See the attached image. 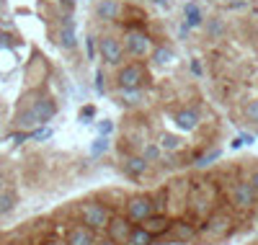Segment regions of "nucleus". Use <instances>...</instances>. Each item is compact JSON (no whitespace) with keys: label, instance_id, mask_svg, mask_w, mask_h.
<instances>
[{"label":"nucleus","instance_id":"f257e3e1","mask_svg":"<svg viewBox=\"0 0 258 245\" xmlns=\"http://www.w3.org/2000/svg\"><path fill=\"white\" fill-rule=\"evenodd\" d=\"M80 220L88 230L98 232V230H106L108 220H111V212H108L106 204H101V202H88V204H83V209H80Z\"/></svg>","mask_w":258,"mask_h":245},{"label":"nucleus","instance_id":"f03ea898","mask_svg":"<svg viewBox=\"0 0 258 245\" xmlns=\"http://www.w3.org/2000/svg\"><path fill=\"white\" fill-rule=\"evenodd\" d=\"M155 209H158V206H155V202H152L150 196H132L124 204V217L134 225V222L150 220V217L155 214Z\"/></svg>","mask_w":258,"mask_h":245},{"label":"nucleus","instance_id":"7ed1b4c3","mask_svg":"<svg viewBox=\"0 0 258 245\" xmlns=\"http://www.w3.org/2000/svg\"><path fill=\"white\" fill-rule=\"evenodd\" d=\"M122 44H124V52L132 54V57H137V60H142V57H147V54L152 52V44H150V39H147V34L137 31V29H129L124 34Z\"/></svg>","mask_w":258,"mask_h":245},{"label":"nucleus","instance_id":"20e7f679","mask_svg":"<svg viewBox=\"0 0 258 245\" xmlns=\"http://www.w3.org/2000/svg\"><path fill=\"white\" fill-rule=\"evenodd\" d=\"M142 78H145L142 67L137 62H132V65H124L116 72V85H119V90H137L142 83Z\"/></svg>","mask_w":258,"mask_h":245},{"label":"nucleus","instance_id":"39448f33","mask_svg":"<svg viewBox=\"0 0 258 245\" xmlns=\"http://www.w3.org/2000/svg\"><path fill=\"white\" fill-rule=\"evenodd\" d=\"M98 47H101V57H104L106 65H119V62H122V57H124V44H122V39L106 34V36H101Z\"/></svg>","mask_w":258,"mask_h":245},{"label":"nucleus","instance_id":"423d86ee","mask_svg":"<svg viewBox=\"0 0 258 245\" xmlns=\"http://www.w3.org/2000/svg\"><path fill=\"white\" fill-rule=\"evenodd\" d=\"M230 202H233L237 209H253L256 194H253V188L248 186V181H237V184L230 186Z\"/></svg>","mask_w":258,"mask_h":245},{"label":"nucleus","instance_id":"0eeeda50","mask_svg":"<svg viewBox=\"0 0 258 245\" xmlns=\"http://www.w3.org/2000/svg\"><path fill=\"white\" fill-rule=\"evenodd\" d=\"M132 230H134V225L127 220V217H111L108 220V225H106V238H111V240H116L119 245L122 243H127L129 240V235H132Z\"/></svg>","mask_w":258,"mask_h":245},{"label":"nucleus","instance_id":"6e6552de","mask_svg":"<svg viewBox=\"0 0 258 245\" xmlns=\"http://www.w3.org/2000/svg\"><path fill=\"white\" fill-rule=\"evenodd\" d=\"M29 108H31V114L36 116V122L47 124L49 119H54V114H57V101L49 98V96H42V98H36Z\"/></svg>","mask_w":258,"mask_h":245},{"label":"nucleus","instance_id":"1a4fd4ad","mask_svg":"<svg viewBox=\"0 0 258 245\" xmlns=\"http://www.w3.org/2000/svg\"><path fill=\"white\" fill-rule=\"evenodd\" d=\"M57 39H60V47H62V49H67V52H70V49H75V44H78V39H75V23H72V18H70V16H64V18H62Z\"/></svg>","mask_w":258,"mask_h":245},{"label":"nucleus","instance_id":"9d476101","mask_svg":"<svg viewBox=\"0 0 258 245\" xmlns=\"http://www.w3.org/2000/svg\"><path fill=\"white\" fill-rule=\"evenodd\" d=\"M124 173L129 176V178H140V176H145L147 173V168H150V163H147L142 155H132V158H127L124 160Z\"/></svg>","mask_w":258,"mask_h":245},{"label":"nucleus","instance_id":"9b49d317","mask_svg":"<svg viewBox=\"0 0 258 245\" xmlns=\"http://www.w3.org/2000/svg\"><path fill=\"white\" fill-rule=\"evenodd\" d=\"M96 232L88 227H72L67 232V245H96Z\"/></svg>","mask_w":258,"mask_h":245},{"label":"nucleus","instance_id":"f8f14e48","mask_svg":"<svg viewBox=\"0 0 258 245\" xmlns=\"http://www.w3.org/2000/svg\"><path fill=\"white\" fill-rule=\"evenodd\" d=\"M93 13H96L98 21H116L119 5H116V0H98L96 8H93Z\"/></svg>","mask_w":258,"mask_h":245},{"label":"nucleus","instance_id":"ddd939ff","mask_svg":"<svg viewBox=\"0 0 258 245\" xmlns=\"http://www.w3.org/2000/svg\"><path fill=\"white\" fill-rule=\"evenodd\" d=\"M183 23H186L189 29H199V26L204 23V11H201L196 3H189L183 8Z\"/></svg>","mask_w":258,"mask_h":245},{"label":"nucleus","instance_id":"4468645a","mask_svg":"<svg viewBox=\"0 0 258 245\" xmlns=\"http://www.w3.org/2000/svg\"><path fill=\"white\" fill-rule=\"evenodd\" d=\"M176 124L181 126V129H196V124H199V111L196 108H181V111L176 114Z\"/></svg>","mask_w":258,"mask_h":245},{"label":"nucleus","instance_id":"2eb2a0df","mask_svg":"<svg viewBox=\"0 0 258 245\" xmlns=\"http://www.w3.org/2000/svg\"><path fill=\"white\" fill-rule=\"evenodd\" d=\"M147 222V232H150V235H165V232H171V225L173 222H168V220H165V217H150V220H145Z\"/></svg>","mask_w":258,"mask_h":245},{"label":"nucleus","instance_id":"dca6fc26","mask_svg":"<svg viewBox=\"0 0 258 245\" xmlns=\"http://www.w3.org/2000/svg\"><path fill=\"white\" fill-rule=\"evenodd\" d=\"M227 31V23H225V18H219V16H212L209 21H207V36L209 39H219V36H225Z\"/></svg>","mask_w":258,"mask_h":245},{"label":"nucleus","instance_id":"f3484780","mask_svg":"<svg viewBox=\"0 0 258 245\" xmlns=\"http://www.w3.org/2000/svg\"><path fill=\"white\" fill-rule=\"evenodd\" d=\"M124 245H152V235L147 232L145 227H134L132 235H129V240Z\"/></svg>","mask_w":258,"mask_h":245},{"label":"nucleus","instance_id":"a211bd4d","mask_svg":"<svg viewBox=\"0 0 258 245\" xmlns=\"http://www.w3.org/2000/svg\"><path fill=\"white\" fill-rule=\"evenodd\" d=\"M16 204H18V199L13 191H0V217L11 214L16 209Z\"/></svg>","mask_w":258,"mask_h":245},{"label":"nucleus","instance_id":"6ab92c4d","mask_svg":"<svg viewBox=\"0 0 258 245\" xmlns=\"http://www.w3.org/2000/svg\"><path fill=\"white\" fill-rule=\"evenodd\" d=\"M142 158L152 165V163H158V160L163 158V147H160L158 142H145V147H142Z\"/></svg>","mask_w":258,"mask_h":245},{"label":"nucleus","instance_id":"aec40b11","mask_svg":"<svg viewBox=\"0 0 258 245\" xmlns=\"http://www.w3.org/2000/svg\"><path fill=\"white\" fill-rule=\"evenodd\" d=\"M171 232L176 235L178 240H191V238H196V230H194L191 225H186V222H173V225H171Z\"/></svg>","mask_w":258,"mask_h":245},{"label":"nucleus","instance_id":"412c9836","mask_svg":"<svg viewBox=\"0 0 258 245\" xmlns=\"http://www.w3.org/2000/svg\"><path fill=\"white\" fill-rule=\"evenodd\" d=\"M16 126H21V129H34V126H39V122H36V116L31 114V108H26V111H21L16 116Z\"/></svg>","mask_w":258,"mask_h":245},{"label":"nucleus","instance_id":"4be33fe9","mask_svg":"<svg viewBox=\"0 0 258 245\" xmlns=\"http://www.w3.org/2000/svg\"><path fill=\"white\" fill-rule=\"evenodd\" d=\"M227 225H230L227 217H222V214H219V217H212V220L204 225V232H225Z\"/></svg>","mask_w":258,"mask_h":245},{"label":"nucleus","instance_id":"5701e85b","mask_svg":"<svg viewBox=\"0 0 258 245\" xmlns=\"http://www.w3.org/2000/svg\"><path fill=\"white\" fill-rule=\"evenodd\" d=\"M152 60L158 62V65H168L173 60V49L171 47H155L152 49Z\"/></svg>","mask_w":258,"mask_h":245},{"label":"nucleus","instance_id":"b1692460","mask_svg":"<svg viewBox=\"0 0 258 245\" xmlns=\"http://www.w3.org/2000/svg\"><path fill=\"white\" fill-rule=\"evenodd\" d=\"M108 147H111L108 137H96V140H93V144H90V155L98 158V155H104V152H108Z\"/></svg>","mask_w":258,"mask_h":245},{"label":"nucleus","instance_id":"393cba45","mask_svg":"<svg viewBox=\"0 0 258 245\" xmlns=\"http://www.w3.org/2000/svg\"><path fill=\"white\" fill-rule=\"evenodd\" d=\"M158 144H160L163 150H168V152H171V150H178V147H181V140H178V137H173V134H163Z\"/></svg>","mask_w":258,"mask_h":245},{"label":"nucleus","instance_id":"a878e982","mask_svg":"<svg viewBox=\"0 0 258 245\" xmlns=\"http://www.w3.org/2000/svg\"><path fill=\"white\" fill-rule=\"evenodd\" d=\"M245 116H248V122H253V124L258 126V98L245 106Z\"/></svg>","mask_w":258,"mask_h":245},{"label":"nucleus","instance_id":"bb28decb","mask_svg":"<svg viewBox=\"0 0 258 245\" xmlns=\"http://www.w3.org/2000/svg\"><path fill=\"white\" fill-rule=\"evenodd\" d=\"M122 98H124V103H140L142 93H140V88L137 90H122Z\"/></svg>","mask_w":258,"mask_h":245},{"label":"nucleus","instance_id":"cd10ccee","mask_svg":"<svg viewBox=\"0 0 258 245\" xmlns=\"http://www.w3.org/2000/svg\"><path fill=\"white\" fill-rule=\"evenodd\" d=\"M189 67H191V75H194V78H201V75H204V65H201L199 57H194Z\"/></svg>","mask_w":258,"mask_h":245},{"label":"nucleus","instance_id":"c85d7f7f","mask_svg":"<svg viewBox=\"0 0 258 245\" xmlns=\"http://www.w3.org/2000/svg\"><path fill=\"white\" fill-rule=\"evenodd\" d=\"M217 158H219V150H209L207 155H201L196 163H199L201 168H204V165H209V163H212V160H217Z\"/></svg>","mask_w":258,"mask_h":245},{"label":"nucleus","instance_id":"c756f323","mask_svg":"<svg viewBox=\"0 0 258 245\" xmlns=\"http://www.w3.org/2000/svg\"><path fill=\"white\" fill-rule=\"evenodd\" d=\"M114 132V124L108 122V119H104V122H98V134L101 137H108V134Z\"/></svg>","mask_w":258,"mask_h":245},{"label":"nucleus","instance_id":"7c9ffc66","mask_svg":"<svg viewBox=\"0 0 258 245\" xmlns=\"http://www.w3.org/2000/svg\"><path fill=\"white\" fill-rule=\"evenodd\" d=\"M248 186L253 188V194H256V199H258V168L251 170V176H248Z\"/></svg>","mask_w":258,"mask_h":245},{"label":"nucleus","instance_id":"2f4dec72","mask_svg":"<svg viewBox=\"0 0 258 245\" xmlns=\"http://www.w3.org/2000/svg\"><path fill=\"white\" fill-rule=\"evenodd\" d=\"M29 137H31V140H39V142H42V140H49V137H52V129H36V132L29 134Z\"/></svg>","mask_w":258,"mask_h":245},{"label":"nucleus","instance_id":"473e14b6","mask_svg":"<svg viewBox=\"0 0 258 245\" xmlns=\"http://www.w3.org/2000/svg\"><path fill=\"white\" fill-rule=\"evenodd\" d=\"M93 88L98 90V93H106V85H104V72H101V70H96V83H93Z\"/></svg>","mask_w":258,"mask_h":245},{"label":"nucleus","instance_id":"72a5a7b5","mask_svg":"<svg viewBox=\"0 0 258 245\" xmlns=\"http://www.w3.org/2000/svg\"><path fill=\"white\" fill-rule=\"evenodd\" d=\"M93 114H96V108H93V106H86V108H83V111H80V119L86 122V119H90V116H93Z\"/></svg>","mask_w":258,"mask_h":245},{"label":"nucleus","instance_id":"f704fd0d","mask_svg":"<svg viewBox=\"0 0 258 245\" xmlns=\"http://www.w3.org/2000/svg\"><path fill=\"white\" fill-rule=\"evenodd\" d=\"M86 49H88V60H93V36L86 39Z\"/></svg>","mask_w":258,"mask_h":245},{"label":"nucleus","instance_id":"c9c22d12","mask_svg":"<svg viewBox=\"0 0 258 245\" xmlns=\"http://www.w3.org/2000/svg\"><path fill=\"white\" fill-rule=\"evenodd\" d=\"M96 245H119L116 240H111V238H104V240H98Z\"/></svg>","mask_w":258,"mask_h":245},{"label":"nucleus","instance_id":"e433bc0d","mask_svg":"<svg viewBox=\"0 0 258 245\" xmlns=\"http://www.w3.org/2000/svg\"><path fill=\"white\" fill-rule=\"evenodd\" d=\"M178 34H181V39H186V34H189V26H186V23H181V29H178Z\"/></svg>","mask_w":258,"mask_h":245},{"label":"nucleus","instance_id":"4c0bfd02","mask_svg":"<svg viewBox=\"0 0 258 245\" xmlns=\"http://www.w3.org/2000/svg\"><path fill=\"white\" fill-rule=\"evenodd\" d=\"M62 3L67 5V8H75V0H62Z\"/></svg>","mask_w":258,"mask_h":245},{"label":"nucleus","instance_id":"58836bf2","mask_svg":"<svg viewBox=\"0 0 258 245\" xmlns=\"http://www.w3.org/2000/svg\"><path fill=\"white\" fill-rule=\"evenodd\" d=\"M3 186H5V181H3V176H0V191H3Z\"/></svg>","mask_w":258,"mask_h":245},{"label":"nucleus","instance_id":"ea45409f","mask_svg":"<svg viewBox=\"0 0 258 245\" xmlns=\"http://www.w3.org/2000/svg\"><path fill=\"white\" fill-rule=\"evenodd\" d=\"M3 245H18V243H3Z\"/></svg>","mask_w":258,"mask_h":245},{"label":"nucleus","instance_id":"a19ab883","mask_svg":"<svg viewBox=\"0 0 258 245\" xmlns=\"http://www.w3.org/2000/svg\"><path fill=\"white\" fill-rule=\"evenodd\" d=\"M155 3H160V5H163V3H165V0H155Z\"/></svg>","mask_w":258,"mask_h":245},{"label":"nucleus","instance_id":"79ce46f5","mask_svg":"<svg viewBox=\"0 0 258 245\" xmlns=\"http://www.w3.org/2000/svg\"><path fill=\"white\" fill-rule=\"evenodd\" d=\"M256 137H258V126H256Z\"/></svg>","mask_w":258,"mask_h":245}]
</instances>
